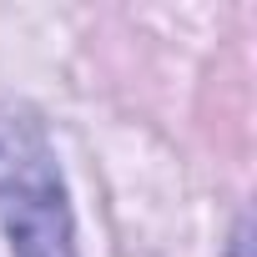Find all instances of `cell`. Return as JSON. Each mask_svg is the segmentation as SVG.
Returning a JSON list of instances; mask_svg holds the SVG:
<instances>
[{"label":"cell","instance_id":"cell-1","mask_svg":"<svg viewBox=\"0 0 257 257\" xmlns=\"http://www.w3.org/2000/svg\"><path fill=\"white\" fill-rule=\"evenodd\" d=\"M0 227L16 257H81L51 137L26 106H0Z\"/></svg>","mask_w":257,"mask_h":257}]
</instances>
